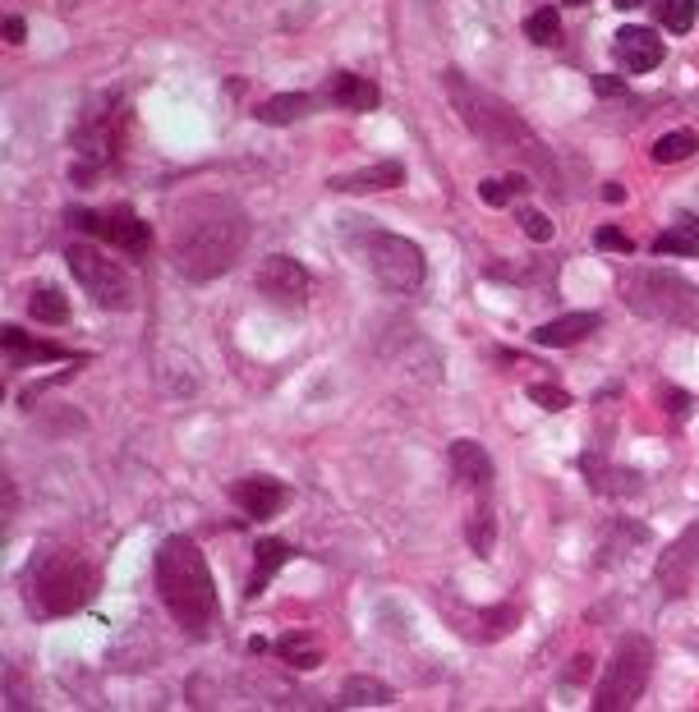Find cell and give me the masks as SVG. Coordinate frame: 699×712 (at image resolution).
<instances>
[{
	"label": "cell",
	"instance_id": "1",
	"mask_svg": "<svg viewBox=\"0 0 699 712\" xmlns=\"http://www.w3.org/2000/svg\"><path fill=\"white\" fill-rule=\"evenodd\" d=\"M245 244H249V221L226 198H189L175 211L171 258L179 276H189V281H212V276L235 267Z\"/></svg>",
	"mask_w": 699,
	"mask_h": 712
},
{
	"label": "cell",
	"instance_id": "2",
	"mask_svg": "<svg viewBox=\"0 0 699 712\" xmlns=\"http://www.w3.org/2000/svg\"><path fill=\"white\" fill-rule=\"evenodd\" d=\"M446 92H451L455 111H461V120H465V125H470L483 143L497 147V152H511V157H525L530 166H538L543 175H548L553 189H557V175H553V162H548V147L538 143V134H534L506 102H497L493 92H479L474 83H465L455 70H446Z\"/></svg>",
	"mask_w": 699,
	"mask_h": 712
},
{
	"label": "cell",
	"instance_id": "3",
	"mask_svg": "<svg viewBox=\"0 0 699 712\" xmlns=\"http://www.w3.org/2000/svg\"><path fill=\"white\" fill-rule=\"evenodd\" d=\"M157 588H162L166 611L185 630L212 626V616H217V584H212L207 556L198 551L194 538L175 534V538L162 543V551H157Z\"/></svg>",
	"mask_w": 699,
	"mask_h": 712
},
{
	"label": "cell",
	"instance_id": "4",
	"mask_svg": "<svg viewBox=\"0 0 699 712\" xmlns=\"http://www.w3.org/2000/svg\"><path fill=\"white\" fill-rule=\"evenodd\" d=\"M93 594H97V575L70 547H47L23 570V598L33 616H70L88 607Z\"/></svg>",
	"mask_w": 699,
	"mask_h": 712
},
{
	"label": "cell",
	"instance_id": "5",
	"mask_svg": "<svg viewBox=\"0 0 699 712\" xmlns=\"http://www.w3.org/2000/svg\"><path fill=\"white\" fill-rule=\"evenodd\" d=\"M630 313H640L662 327H699V286L667 267H635L621 286Z\"/></svg>",
	"mask_w": 699,
	"mask_h": 712
},
{
	"label": "cell",
	"instance_id": "6",
	"mask_svg": "<svg viewBox=\"0 0 699 712\" xmlns=\"http://www.w3.org/2000/svg\"><path fill=\"white\" fill-rule=\"evenodd\" d=\"M654 671V643L645 634H621L613 658H607V671L594 685V712H630L645 699Z\"/></svg>",
	"mask_w": 699,
	"mask_h": 712
},
{
	"label": "cell",
	"instance_id": "7",
	"mask_svg": "<svg viewBox=\"0 0 699 712\" xmlns=\"http://www.w3.org/2000/svg\"><path fill=\"white\" fill-rule=\"evenodd\" d=\"M363 262H369V271L378 276V281L387 290L397 295H414L423 286V276H429V262H423V249L414 239L405 235H387V230H373L363 235Z\"/></svg>",
	"mask_w": 699,
	"mask_h": 712
},
{
	"label": "cell",
	"instance_id": "8",
	"mask_svg": "<svg viewBox=\"0 0 699 712\" xmlns=\"http://www.w3.org/2000/svg\"><path fill=\"white\" fill-rule=\"evenodd\" d=\"M65 262H70V271H74V281L83 286V295H93L97 308H130V303H134L130 271L120 267L111 254H102L97 244H70Z\"/></svg>",
	"mask_w": 699,
	"mask_h": 712
},
{
	"label": "cell",
	"instance_id": "9",
	"mask_svg": "<svg viewBox=\"0 0 699 712\" xmlns=\"http://www.w3.org/2000/svg\"><path fill=\"white\" fill-rule=\"evenodd\" d=\"M70 221H74L83 235H93V239H102V244H115V249H125V254H147V244H152L147 221H138V211H130V207L74 211Z\"/></svg>",
	"mask_w": 699,
	"mask_h": 712
},
{
	"label": "cell",
	"instance_id": "10",
	"mask_svg": "<svg viewBox=\"0 0 699 712\" xmlns=\"http://www.w3.org/2000/svg\"><path fill=\"white\" fill-rule=\"evenodd\" d=\"M258 295L271 308H281V313H299V308L309 303V271H304L295 258H286V254H271L258 267Z\"/></svg>",
	"mask_w": 699,
	"mask_h": 712
},
{
	"label": "cell",
	"instance_id": "11",
	"mask_svg": "<svg viewBox=\"0 0 699 712\" xmlns=\"http://www.w3.org/2000/svg\"><path fill=\"white\" fill-rule=\"evenodd\" d=\"M695 570H699V519L686 524L681 538L658 556L654 579H658V588H662L667 598H681L686 588H690V579H695Z\"/></svg>",
	"mask_w": 699,
	"mask_h": 712
},
{
	"label": "cell",
	"instance_id": "12",
	"mask_svg": "<svg viewBox=\"0 0 699 712\" xmlns=\"http://www.w3.org/2000/svg\"><path fill=\"white\" fill-rule=\"evenodd\" d=\"M662 38L654 33V28H621L617 42H613V60L621 74H649L662 65Z\"/></svg>",
	"mask_w": 699,
	"mask_h": 712
},
{
	"label": "cell",
	"instance_id": "13",
	"mask_svg": "<svg viewBox=\"0 0 699 712\" xmlns=\"http://www.w3.org/2000/svg\"><path fill=\"white\" fill-rule=\"evenodd\" d=\"M230 497H235V506L245 510L249 519H271V515L286 510L290 487L277 483V478H267V474H249V478H239V483L230 487Z\"/></svg>",
	"mask_w": 699,
	"mask_h": 712
},
{
	"label": "cell",
	"instance_id": "14",
	"mask_svg": "<svg viewBox=\"0 0 699 712\" xmlns=\"http://www.w3.org/2000/svg\"><path fill=\"white\" fill-rule=\"evenodd\" d=\"M327 97L337 102L341 111H373L382 102V87L363 74H350V70H337L327 79Z\"/></svg>",
	"mask_w": 699,
	"mask_h": 712
},
{
	"label": "cell",
	"instance_id": "15",
	"mask_svg": "<svg viewBox=\"0 0 699 712\" xmlns=\"http://www.w3.org/2000/svg\"><path fill=\"white\" fill-rule=\"evenodd\" d=\"M451 474L461 487H489L493 483V460L479 442H451Z\"/></svg>",
	"mask_w": 699,
	"mask_h": 712
},
{
	"label": "cell",
	"instance_id": "16",
	"mask_svg": "<svg viewBox=\"0 0 699 712\" xmlns=\"http://www.w3.org/2000/svg\"><path fill=\"white\" fill-rule=\"evenodd\" d=\"M589 331H598V313H566V318H553V322L534 327V345H548V350L580 345Z\"/></svg>",
	"mask_w": 699,
	"mask_h": 712
},
{
	"label": "cell",
	"instance_id": "17",
	"mask_svg": "<svg viewBox=\"0 0 699 712\" xmlns=\"http://www.w3.org/2000/svg\"><path fill=\"white\" fill-rule=\"evenodd\" d=\"M401 179H405L401 162H378V166H363L354 175H337L331 179V189L337 194H373V189H397Z\"/></svg>",
	"mask_w": 699,
	"mask_h": 712
},
{
	"label": "cell",
	"instance_id": "18",
	"mask_svg": "<svg viewBox=\"0 0 699 712\" xmlns=\"http://www.w3.org/2000/svg\"><path fill=\"white\" fill-rule=\"evenodd\" d=\"M0 340H6V354H10L14 368L42 363V359H65V350H60V345H51V340H33V336L19 331V327H6V331H0Z\"/></svg>",
	"mask_w": 699,
	"mask_h": 712
},
{
	"label": "cell",
	"instance_id": "19",
	"mask_svg": "<svg viewBox=\"0 0 699 712\" xmlns=\"http://www.w3.org/2000/svg\"><path fill=\"white\" fill-rule=\"evenodd\" d=\"M654 254H658V258H695V254H699V221H695V216L677 221L672 230H662V235L654 239Z\"/></svg>",
	"mask_w": 699,
	"mask_h": 712
},
{
	"label": "cell",
	"instance_id": "20",
	"mask_svg": "<svg viewBox=\"0 0 699 712\" xmlns=\"http://www.w3.org/2000/svg\"><path fill=\"white\" fill-rule=\"evenodd\" d=\"M254 551H258V561H254V579H249V598H258V594H263V584L290 561V547H286V543H277V538H263Z\"/></svg>",
	"mask_w": 699,
	"mask_h": 712
},
{
	"label": "cell",
	"instance_id": "21",
	"mask_svg": "<svg viewBox=\"0 0 699 712\" xmlns=\"http://www.w3.org/2000/svg\"><path fill=\"white\" fill-rule=\"evenodd\" d=\"M304 111H309V97H304V92H281V97H267L254 115L263 120V125H295Z\"/></svg>",
	"mask_w": 699,
	"mask_h": 712
},
{
	"label": "cell",
	"instance_id": "22",
	"mask_svg": "<svg viewBox=\"0 0 699 712\" xmlns=\"http://www.w3.org/2000/svg\"><path fill=\"white\" fill-rule=\"evenodd\" d=\"M654 14H658V23H662L672 38H686L690 28H695L699 0H654Z\"/></svg>",
	"mask_w": 699,
	"mask_h": 712
},
{
	"label": "cell",
	"instance_id": "23",
	"mask_svg": "<svg viewBox=\"0 0 699 712\" xmlns=\"http://www.w3.org/2000/svg\"><path fill=\"white\" fill-rule=\"evenodd\" d=\"M695 147H699V138H695L690 130H672V134H662V138L654 143V162H658V166H677V162L695 157Z\"/></svg>",
	"mask_w": 699,
	"mask_h": 712
},
{
	"label": "cell",
	"instance_id": "24",
	"mask_svg": "<svg viewBox=\"0 0 699 712\" xmlns=\"http://www.w3.org/2000/svg\"><path fill=\"white\" fill-rule=\"evenodd\" d=\"M350 708H373V703H391V690L373 675H350L346 680V694H341Z\"/></svg>",
	"mask_w": 699,
	"mask_h": 712
},
{
	"label": "cell",
	"instance_id": "25",
	"mask_svg": "<svg viewBox=\"0 0 699 712\" xmlns=\"http://www.w3.org/2000/svg\"><path fill=\"white\" fill-rule=\"evenodd\" d=\"M28 313H33L38 322L60 327V322L70 318V303H65V295H60L55 286H47V290H33V299H28Z\"/></svg>",
	"mask_w": 699,
	"mask_h": 712
},
{
	"label": "cell",
	"instance_id": "26",
	"mask_svg": "<svg viewBox=\"0 0 699 712\" xmlns=\"http://www.w3.org/2000/svg\"><path fill=\"white\" fill-rule=\"evenodd\" d=\"M277 653H281L290 667H304V671H313V667L322 662V648H318L309 634H286V639L277 643Z\"/></svg>",
	"mask_w": 699,
	"mask_h": 712
},
{
	"label": "cell",
	"instance_id": "27",
	"mask_svg": "<svg viewBox=\"0 0 699 712\" xmlns=\"http://www.w3.org/2000/svg\"><path fill=\"white\" fill-rule=\"evenodd\" d=\"M525 189H530L525 175H506V179H483V184H479V198L489 203V207H506L515 194H525Z\"/></svg>",
	"mask_w": 699,
	"mask_h": 712
},
{
	"label": "cell",
	"instance_id": "28",
	"mask_svg": "<svg viewBox=\"0 0 699 712\" xmlns=\"http://www.w3.org/2000/svg\"><path fill=\"white\" fill-rule=\"evenodd\" d=\"M525 38H530L534 47H557V42H562V19H557V10H534L530 23H525Z\"/></svg>",
	"mask_w": 699,
	"mask_h": 712
},
{
	"label": "cell",
	"instance_id": "29",
	"mask_svg": "<svg viewBox=\"0 0 699 712\" xmlns=\"http://www.w3.org/2000/svg\"><path fill=\"white\" fill-rule=\"evenodd\" d=\"M465 543H470V551H479V556L493 551V543H497V524H493L489 510H474V515H470V524H465Z\"/></svg>",
	"mask_w": 699,
	"mask_h": 712
},
{
	"label": "cell",
	"instance_id": "30",
	"mask_svg": "<svg viewBox=\"0 0 699 712\" xmlns=\"http://www.w3.org/2000/svg\"><path fill=\"white\" fill-rule=\"evenodd\" d=\"M530 400H534L538 410H548V414H562V410L570 405V395H566L562 386H553V382H534V386H530Z\"/></svg>",
	"mask_w": 699,
	"mask_h": 712
},
{
	"label": "cell",
	"instance_id": "31",
	"mask_svg": "<svg viewBox=\"0 0 699 712\" xmlns=\"http://www.w3.org/2000/svg\"><path fill=\"white\" fill-rule=\"evenodd\" d=\"M515 621H521V611H515L511 602H506V607H493V611H483V634L497 639V634H506Z\"/></svg>",
	"mask_w": 699,
	"mask_h": 712
},
{
	"label": "cell",
	"instance_id": "32",
	"mask_svg": "<svg viewBox=\"0 0 699 712\" xmlns=\"http://www.w3.org/2000/svg\"><path fill=\"white\" fill-rule=\"evenodd\" d=\"M521 226H525V235H530L534 244H548V239H553V221H548L543 211H534V207L521 211Z\"/></svg>",
	"mask_w": 699,
	"mask_h": 712
},
{
	"label": "cell",
	"instance_id": "33",
	"mask_svg": "<svg viewBox=\"0 0 699 712\" xmlns=\"http://www.w3.org/2000/svg\"><path fill=\"white\" fill-rule=\"evenodd\" d=\"M594 244H598V249H613V254H635V244H630V235H621L617 226H603V230L594 235Z\"/></svg>",
	"mask_w": 699,
	"mask_h": 712
},
{
	"label": "cell",
	"instance_id": "34",
	"mask_svg": "<svg viewBox=\"0 0 699 712\" xmlns=\"http://www.w3.org/2000/svg\"><path fill=\"white\" fill-rule=\"evenodd\" d=\"M662 400H672V405H667V410H672L677 419H686V414H690V395H681V391H667Z\"/></svg>",
	"mask_w": 699,
	"mask_h": 712
},
{
	"label": "cell",
	"instance_id": "35",
	"mask_svg": "<svg viewBox=\"0 0 699 712\" xmlns=\"http://www.w3.org/2000/svg\"><path fill=\"white\" fill-rule=\"evenodd\" d=\"M23 33H28L23 19H19V14H10V19H6V42H14V47H19V42H23Z\"/></svg>",
	"mask_w": 699,
	"mask_h": 712
},
{
	"label": "cell",
	"instance_id": "36",
	"mask_svg": "<svg viewBox=\"0 0 699 712\" xmlns=\"http://www.w3.org/2000/svg\"><path fill=\"white\" fill-rule=\"evenodd\" d=\"M594 87L603 92V97H617V92H621V83H617V79H594Z\"/></svg>",
	"mask_w": 699,
	"mask_h": 712
},
{
	"label": "cell",
	"instance_id": "37",
	"mask_svg": "<svg viewBox=\"0 0 699 712\" xmlns=\"http://www.w3.org/2000/svg\"><path fill=\"white\" fill-rule=\"evenodd\" d=\"M603 198H607V203H621V198H626V189H621V184H607Z\"/></svg>",
	"mask_w": 699,
	"mask_h": 712
},
{
	"label": "cell",
	"instance_id": "38",
	"mask_svg": "<svg viewBox=\"0 0 699 712\" xmlns=\"http://www.w3.org/2000/svg\"><path fill=\"white\" fill-rule=\"evenodd\" d=\"M613 6H617V10H635V6H640V0H613Z\"/></svg>",
	"mask_w": 699,
	"mask_h": 712
},
{
	"label": "cell",
	"instance_id": "39",
	"mask_svg": "<svg viewBox=\"0 0 699 712\" xmlns=\"http://www.w3.org/2000/svg\"><path fill=\"white\" fill-rule=\"evenodd\" d=\"M566 6H589V0H566Z\"/></svg>",
	"mask_w": 699,
	"mask_h": 712
}]
</instances>
